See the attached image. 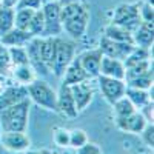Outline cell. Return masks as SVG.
Returning a JSON list of instances; mask_svg holds the SVG:
<instances>
[{"label":"cell","instance_id":"cell-1","mask_svg":"<svg viewBox=\"0 0 154 154\" xmlns=\"http://www.w3.org/2000/svg\"><path fill=\"white\" fill-rule=\"evenodd\" d=\"M60 25L62 31L66 32L71 38H82L89 25V9L86 3L69 2L60 5Z\"/></svg>","mask_w":154,"mask_h":154},{"label":"cell","instance_id":"cell-2","mask_svg":"<svg viewBox=\"0 0 154 154\" xmlns=\"http://www.w3.org/2000/svg\"><path fill=\"white\" fill-rule=\"evenodd\" d=\"M31 100L25 99L0 111V130L2 131H22L25 133L29 120Z\"/></svg>","mask_w":154,"mask_h":154},{"label":"cell","instance_id":"cell-3","mask_svg":"<svg viewBox=\"0 0 154 154\" xmlns=\"http://www.w3.org/2000/svg\"><path fill=\"white\" fill-rule=\"evenodd\" d=\"M26 91H28V99L34 102L35 105L48 111L57 112V91L45 80L35 79L34 82L26 85Z\"/></svg>","mask_w":154,"mask_h":154},{"label":"cell","instance_id":"cell-4","mask_svg":"<svg viewBox=\"0 0 154 154\" xmlns=\"http://www.w3.org/2000/svg\"><path fill=\"white\" fill-rule=\"evenodd\" d=\"M74 57H75L74 43L57 35L54 38V59H53V65H51V71L54 72V75L62 77L66 66L71 63Z\"/></svg>","mask_w":154,"mask_h":154},{"label":"cell","instance_id":"cell-5","mask_svg":"<svg viewBox=\"0 0 154 154\" xmlns=\"http://www.w3.org/2000/svg\"><path fill=\"white\" fill-rule=\"evenodd\" d=\"M140 3L142 2H131V3H120L112 11L111 23L126 28L128 31H134L142 20H140Z\"/></svg>","mask_w":154,"mask_h":154},{"label":"cell","instance_id":"cell-6","mask_svg":"<svg viewBox=\"0 0 154 154\" xmlns=\"http://www.w3.org/2000/svg\"><path fill=\"white\" fill-rule=\"evenodd\" d=\"M42 12H43V19H45L43 37H57L62 32L60 2H45L42 5Z\"/></svg>","mask_w":154,"mask_h":154},{"label":"cell","instance_id":"cell-7","mask_svg":"<svg viewBox=\"0 0 154 154\" xmlns=\"http://www.w3.org/2000/svg\"><path fill=\"white\" fill-rule=\"evenodd\" d=\"M96 79H97L102 96H103V99L109 105H112L116 100H119L120 97L125 96V89H126L125 80L112 79V77H105V75H97Z\"/></svg>","mask_w":154,"mask_h":154},{"label":"cell","instance_id":"cell-8","mask_svg":"<svg viewBox=\"0 0 154 154\" xmlns=\"http://www.w3.org/2000/svg\"><path fill=\"white\" fill-rule=\"evenodd\" d=\"M72 99L75 102V108L79 112H82L83 109H86L89 106V103L94 99V85H93V79H88L79 83L69 85Z\"/></svg>","mask_w":154,"mask_h":154},{"label":"cell","instance_id":"cell-9","mask_svg":"<svg viewBox=\"0 0 154 154\" xmlns=\"http://www.w3.org/2000/svg\"><path fill=\"white\" fill-rule=\"evenodd\" d=\"M2 146L11 152H25L29 149L31 140L22 131H3L0 136Z\"/></svg>","mask_w":154,"mask_h":154},{"label":"cell","instance_id":"cell-10","mask_svg":"<svg viewBox=\"0 0 154 154\" xmlns=\"http://www.w3.org/2000/svg\"><path fill=\"white\" fill-rule=\"evenodd\" d=\"M133 48H134L133 43L116 42V40H111V38H108L105 35H102L100 45H99V49L102 51V54H103V56H108V57H112V59H119L122 62L133 51Z\"/></svg>","mask_w":154,"mask_h":154},{"label":"cell","instance_id":"cell-11","mask_svg":"<svg viewBox=\"0 0 154 154\" xmlns=\"http://www.w3.org/2000/svg\"><path fill=\"white\" fill-rule=\"evenodd\" d=\"M114 123L123 133H131V134H140L143 131V128L146 126V120L140 111H134L130 116H125V117H114Z\"/></svg>","mask_w":154,"mask_h":154},{"label":"cell","instance_id":"cell-12","mask_svg":"<svg viewBox=\"0 0 154 154\" xmlns=\"http://www.w3.org/2000/svg\"><path fill=\"white\" fill-rule=\"evenodd\" d=\"M57 112H60L62 116L69 117V119L77 117V114H79V111L75 108V102L71 94L69 85L60 83V88L57 91Z\"/></svg>","mask_w":154,"mask_h":154},{"label":"cell","instance_id":"cell-13","mask_svg":"<svg viewBox=\"0 0 154 154\" xmlns=\"http://www.w3.org/2000/svg\"><path fill=\"white\" fill-rule=\"evenodd\" d=\"M28 99V91H26V86L23 85H6L2 91H0V111L14 105V103H19V102Z\"/></svg>","mask_w":154,"mask_h":154},{"label":"cell","instance_id":"cell-14","mask_svg":"<svg viewBox=\"0 0 154 154\" xmlns=\"http://www.w3.org/2000/svg\"><path fill=\"white\" fill-rule=\"evenodd\" d=\"M102 51L99 48L96 49H86L83 53H80L77 56L80 65L83 68V71L88 74V77L91 79H96L99 75V68H100V60H102Z\"/></svg>","mask_w":154,"mask_h":154},{"label":"cell","instance_id":"cell-15","mask_svg":"<svg viewBox=\"0 0 154 154\" xmlns=\"http://www.w3.org/2000/svg\"><path fill=\"white\" fill-rule=\"evenodd\" d=\"M99 75H105V77H112V79L125 80V65H123V62L119 60V59L102 56Z\"/></svg>","mask_w":154,"mask_h":154},{"label":"cell","instance_id":"cell-16","mask_svg":"<svg viewBox=\"0 0 154 154\" xmlns=\"http://www.w3.org/2000/svg\"><path fill=\"white\" fill-rule=\"evenodd\" d=\"M152 40H154V26H152V23L142 22L133 31V43H134V46L151 49L152 48Z\"/></svg>","mask_w":154,"mask_h":154},{"label":"cell","instance_id":"cell-17","mask_svg":"<svg viewBox=\"0 0 154 154\" xmlns=\"http://www.w3.org/2000/svg\"><path fill=\"white\" fill-rule=\"evenodd\" d=\"M88 79H91V77H88V74L83 71L79 59H77V56H75L71 60L69 65L66 66L65 72H63L62 83H65V85H74V83H79V82H83V80H88Z\"/></svg>","mask_w":154,"mask_h":154},{"label":"cell","instance_id":"cell-18","mask_svg":"<svg viewBox=\"0 0 154 154\" xmlns=\"http://www.w3.org/2000/svg\"><path fill=\"white\" fill-rule=\"evenodd\" d=\"M38 43H40V37H32L31 40L25 45L26 48V53H28V60H29V65L35 69V72H40V74H48L49 69L45 66V63L40 59V51H38Z\"/></svg>","mask_w":154,"mask_h":154},{"label":"cell","instance_id":"cell-19","mask_svg":"<svg viewBox=\"0 0 154 154\" xmlns=\"http://www.w3.org/2000/svg\"><path fill=\"white\" fill-rule=\"evenodd\" d=\"M31 38H32V35L28 31L12 28L8 32L0 35V43H3L5 46H25Z\"/></svg>","mask_w":154,"mask_h":154},{"label":"cell","instance_id":"cell-20","mask_svg":"<svg viewBox=\"0 0 154 154\" xmlns=\"http://www.w3.org/2000/svg\"><path fill=\"white\" fill-rule=\"evenodd\" d=\"M9 75L14 79L16 83L23 85V86L29 85L31 82H34L37 79V72L29 63H25V65H14Z\"/></svg>","mask_w":154,"mask_h":154},{"label":"cell","instance_id":"cell-21","mask_svg":"<svg viewBox=\"0 0 154 154\" xmlns=\"http://www.w3.org/2000/svg\"><path fill=\"white\" fill-rule=\"evenodd\" d=\"M125 96L130 99V102L134 105L136 109H140L142 106H145L148 102H152V88L151 89H139V88L126 86Z\"/></svg>","mask_w":154,"mask_h":154},{"label":"cell","instance_id":"cell-22","mask_svg":"<svg viewBox=\"0 0 154 154\" xmlns=\"http://www.w3.org/2000/svg\"><path fill=\"white\" fill-rule=\"evenodd\" d=\"M105 37L111 38V40H116V42H123V43H133V32L128 31L126 28L123 26H119V25H114V23H109L106 25L105 28ZM134 45V43H133Z\"/></svg>","mask_w":154,"mask_h":154},{"label":"cell","instance_id":"cell-23","mask_svg":"<svg viewBox=\"0 0 154 154\" xmlns=\"http://www.w3.org/2000/svg\"><path fill=\"white\" fill-rule=\"evenodd\" d=\"M54 38L56 37H40V43H38L40 59L49 71H51V65H53V59H54Z\"/></svg>","mask_w":154,"mask_h":154},{"label":"cell","instance_id":"cell-24","mask_svg":"<svg viewBox=\"0 0 154 154\" xmlns=\"http://www.w3.org/2000/svg\"><path fill=\"white\" fill-rule=\"evenodd\" d=\"M149 69H152V60L151 59H146V60H142L139 63H134V65L125 68V82L131 80V79H136V77L145 74Z\"/></svg>","mask_w":154,"mask_h":154},{"label":"cell","instance_id":"cell-25","mask_svg":"<svg viewBox=\"0 0 154 154\" xmlns=\"http://www.w3.org/2000/svg\"><path fill=\"white\" fill-rule=\"evenodd\" d=\"M14 16H16L14 8L0 5V35L14 28Z\"/></svg>","mask_w":154,"mask_h":154},{"label":"cell","instance_id":"cell-26","mask_svg":"<svg viewBox=\"0 0 154 154\" xmlns=\"http://www.w3.org/2000/svg\"><path fill=\"white\" fill-rule=\"evenodd\" d=\"M28 32L32 37H43V32H45V19H43L42 8L34 11L32 19H31L29 26H28Z\"/></svg>","mask_w":154,"mask_h":154},{"label":"cell","instance_id":"cell-27","mask_svg":"<svg viewBox=\"0 0 154 154\" xmlns=\"http://www.w3.org/2000/svg\"><path fill=\"white\" fill-rule=\"evenodd\" d=\"M111 106H112L114 117H125V116H130V114H133L134 111H137L126 96L120 97L119 100H116Z\"/></svg>","mask_w":154,"mask_h":154},{"label":"cell","instance_id":"cell-28","mask_svg":"<svg viewBox=\"0 0 154 154\" xmlns=\"http://www.w3.org/2000/svg\"><path fill=\"white\" fill-rule=\"evenodd\" d=\"M35 9H29V8H20L16 9V16H14V28L17 29H23V31H28L29 26V22L32 19Z\"/></svg>","mask_w":154,"mask_h":154},{"label":"cell","instance_id":"cell-29","mask_svg":"<svg viewBox=\"0 0 154 154\" xmlns=\"http://www.w3.org/2000/svg\"><path fill=\"white\" fill-rule=\"evenodd\" d=\"M8 54H9L12 66H14V65H25V63H29L28 53H26V48H25V46H8Z\"/></svg>","mask_w":154,"mask_h":154},{"label":"cell","instance_id":"cell-30","mask_svg":"<svg viewBox=\"0 0 154 154\" xmlns=\"http://www.w3.org/2000/svg\"><path fill=\"white\" fill-rule=\"evenodd\" d=\"M126 86H131V88H139V89H151L152 88V69L146 71L145 74L136 77V79H131L125 82Z\"/></svg>","mask_w":154,"mask_h":154},{"label":"cell","instance_id":"cell-31","mask_svg":"<svg viewBox=\"0 0 154 154\" xmlns=\"http://www.w3.org/2000/svg\"><path fill=\"white\" fill-rule=\"evenodd\" d=\"M11 69H12V63L8 54V46L0 43V75L8 77L11 74Z\"/></svg>","mask_w":154,"mask_h":154},{"label":"cell","instance_id":"cell-32","mask_svg":"<svg viewBox=\"0 0 154 154\" xmlns=\"http://www.w3.org/2000/svg\"><path fill=\"white\" fill-rule=\"evenodd\" d=\"M88 142V134L83 130H72L69 131V146L79 149Z\"/></svg>","mask_w":154,"mask_h":154},{"label":"cell","instance_id":"cell-33","mask_svg":"<svg viewBox=\"0 0 154 154\" xmlns=\"http://www.w3.org/2000/svg\"><path fill=\"white\" fill-rule=\"evenodd\" d=\"M53 140H54V143L60 148L69 146V131L65 130V128H57V130H54Z\"/></svg>","mask_w":154,"mask_h":154},{"label":"cell","instance_id":"cell-34","mask_svg":"<svg viewBox=\"0 0 154 154\" xmlns=\"http://www.w3.org/2000/svg\"><path fill=\"white\" fill-rule=\"evenodd\" d=\"M139 12H140V20L142 22L152 23V20H154V8H152V5H149L146 2H142L140 3Z\"/></svg>","mask_w":154,"mask_h":154},{"label":"cell","instance_id":"cell-35","mask_svg":"<svg viewBox=\"0 0 154 154\" xmlns=\"http://www.w3.org/2000/svg\"><path fill=\"white\" fill-rule=\"evenodd\" d=\"M142 136V140L145 142V145L148 148H154V125L152 123H146V126L143 128V131L140 133Z\"/></svg>","mask_w":154,"mask_h":154},{"label":"cell","instance_id":"cell-36","mask_svg":"<svg viewBox=\"0 0 154 154\" xmlns=\"http://www.w3.org/2000/svg\"><path fill=\"white\" fill-rule=\"evenodd\" d=\"M77 154H103V152H102V149L97 143H93L88 140L83 146H80L77 149Z\"/></svg>","mask_w":154,"mask_h":154},{"label":"cell","instance_id":"cell-37","mask_svg":"<svg viewBox=\"0 0 154 154\" xmlns=\"http://www.w3.org/2000/svg\"><path fill=\"white\" fill-rule=\"evenodd\" d=\"M43 5V0H19V3L14 9L20 8H29V9H40Z\"/></svg>","mask_w":154,"mask_h":154},{"label":"cell","instance_id":"cell-38","mask_svg":"<svg viewBox=\"0 0 154 154\" xmlns=\"http://www.w3.org/2000/svg\"><path fill=\"white\" fill-rule=\"evenodd\" d=\"M140 114L143 116L148 123H152V120H154V103L152 102H148L145 106L140 108Z\"/></svg>","mask_w":154,"mask_h":154},{"label":"cell","instance_id":"cell-39","mask_svg":"<svg viewBox=\"0 0 154 154\" xmlns=\"http://www.w3.org/2000/svg\"><path fill=\"white\" fill-rule=\"evenodd\" d=\"M17 3H19V0H2L0 2L2 6H8V8H16Z\"/></svg>","mask_w":154,"mask_h":154},{"label":"cell","instance_id":"cell-40","mask_svg":"<svg viewBox=\"0 0 154 154\" xmlns=\"http://www.w3.org/2000/svg\"><path fill=\"white\" fill-rule=\"evenodd\" d=\"M8 85V77H5V75H0V91L5 88Z\"/></svg>","mask_w":154,"mask_h":154},{"label":"cell","instance_id":"cell-41","mask_svg":"<svg viewBox=\"0 0 154 154\" xmlns=\"http://www.w3.org/2000/svg\"><path fill=\"white\" fill-rule=\"evenodd\" d=\"M38 154H54V152H53V151H49V149H46V148H45V149H40V151H38Z\"/></svg>","mask_w":154,"mask_h":154},{"label":"cell","instance_id":"cell-42","mask_svg":"<svg viewBox=\"0 0 154 154\" xmlns=\"http://www.w3.org/2000/svg\"><path fill=\"white\" fill-rule=\"evenodd\" d=\"M69 2H80V3H86V0H65V3H69Z\"/></svg>","mask_w":154,"mask_h":154},{"label":"cell","instance_id":"cell-43","mask_svg":"<svg viewBox=\"0 0 154 154\" xmlns=\"http://www.w3.org/2000/svg\"><path fill=\"white\" fill-rule=\"evenodd\" d=\"M25 154H38V151H32V149H26Z\"/></svg>","mask_w":154,"mask_h":154},{"label":"cell","instance_id":"cell-44","mask_svg":"<svg viewBox=\"0 0 154 154\" xmlns=\"http://www.w3.org/2000/svg\"><path fill=\"white\" fill-rule=\"evenodd\" d=\"M45 2H60V0H43V3Z\"/></svg>","mask_w":154,"mask_h":154},{"label":"cell","instance_id":"cell-45","mask_svg":"<svg viewBox=\"0 0 154 154\" xmlns=\"http://www.w3.org/2000/svg\"><path fill=\"white\" fill-rule=\"evenodd\" d=\"M145 2H146V3H149V5H152V2H154V0H145Z\"/></svg>","mask_w":154,"mask_h":154},{"label":"cell","instance_id":"cell-46","mask_svg":"<svg viewBox=\"0 0 154 154\" xmlns=\"http://www.w3.org/2000/svg\"><path fill=\"white\" fill-rule=\"evenodd\" d=\"M145 154H148V152H145Z\"/></svg>","mask_w":154,"mask_h":154},{"label":"cell","instance_id":"cell-47","mask_svg":"<svg viewBox=\"0 0 154 154\" xmlns=\"http://www.w3.org/2000/svg\"><path fill=\"white\" fill-rule=\"evenodd\" d=\"M0 2H2V0H0Z\"/></svg>","mask_w":154,"mask_h":154}]
</instances>
